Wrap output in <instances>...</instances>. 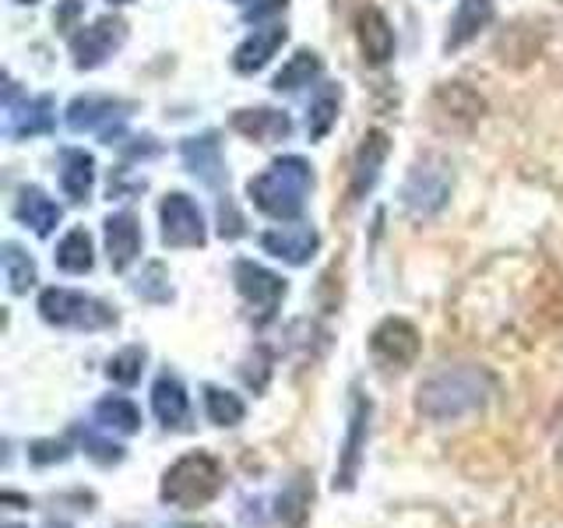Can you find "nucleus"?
<instances>
[{
    "instance_id": "nucleus-20",
    "label": "nucleus",
    "mask_w": 563,
    "mask_h": 528,
    "mask_svg": "<svg viewBox=\"0 0 563 528\" xmlns=\"http://www.w3.org/2000/svg\"><path fill=\"white\" fill-rule=\"evenodd\" d=\"M184 163L187 169L198 176L201 184L219 187L225 180V166H222V148L216 134H201V138H187L184 141Z\"/></svg>"
},
{
    "instance_id": "nucleus-39",
    "label": "nucleus",
    "mask_w": 563,
    "mask_h": 528,
    "mask_svg": "<svg viewBox=\"0 0 563 528\" xmlns=\"http://www.w3.org/2000/svg\"><path fill=\"white\" fill-rule=\"evenodd\" d=\"M110 4H131V0H110Z\"/></svg>"
},
{
    "instance_id": "nucleus-25",
    "label": "nucleus",
    "mask_w": 563,
    "mask_h": 528,
    "mask_svg": "<svg viewBox=\"0 0 563 528\" xmlns=\"http://www.w3.org/2000/svg\"><path fill=\"white\" fill-rule=\"evenodd\" d=\"M92 264H96V251H92L88 229H70L57 243V268L67 275H85V272H92Z\"/></svg>"
},
{
    "instance_id": "nucleus-4",
    "label": "nucleus",
    "mask_w": 563,
    "mask_h": 528,
    "mask_svg": "<svg viewBox=\"0 0 563 528\" xmlns=\"http://www.w3.org/2000/svg\"><path fill=\"white\" fill-rule=\"evenodd\" d=\"M40 314L46 324L57 328H78V331H99L117 324V314L96 296H85L75 289H43Z\"/></svg>"
},
{
    "instance_id": "nucleus-27",
    "label": "nucleus",
    "mask_w": 563,
    "mask_h": 528,
    "mask_svg": "<svg viewBox=\"0 0 563 528\" xmlns=\"http://www.w3.org/2000/svg\"><path fill=\"white\" fill-rule=\"evenodd\" d=\"M339 102H342L339 85H321V88H317V96L310 99V113H307V134H310V141H321L334 128V120H339Z\"/></svg>"
},
{
    "instance_id": "nucleus-29",
    "label": "nucleus",
    "mask_w": 563,
    "mask_h": 528,
    "mask_svg": "<svg viewBox=\"0 0 563 528\" xmlns=\"http://www.w3.org/2000/svg\"><path fill=\"white\" fill-rule=\"evenodd\" d=\"M205 413H208L211 422H216V427H240L243 416H246V405H243L240 395L225 392V387L208 384L205 387Z\"/></svg>"
},
{
    "instance_id": "nucleus-6",
    "label": "nucleus",
    "mask_w": 563,
    "mask_h": 528,
    "mask_svg": "<svg viewBox=\"0 0 563 528\" xmlns=\"http://www.w3.org/2000/svg\"><path fill=\"white\" fill-rule=\"evenodd\" d=\"M233 282H236V293L257 310V321H272L275 310L282 307V299H286L289 286L286 278L268 272L264 264H254V261H236L233 264Z\"/></svg>"
},
{
    "instance_id": "nucleus-9",
    "label": "nucleus",
    "mask_w": 563,
    "mask_h": 528,
    "mask_svg": "<svg viewBox=\"0 0 563 528\" xmlns=\"http://www.w3.org/2000/svg\"><path fill=\"white\" fill-rule=\"evenodd\" d=\"M419 331L405 317H387L374 331H369V352L380 366H409L419 356Z\"/></svg>"
},
{
    "instance_id": "nucleus-28",
    "label": "nucleus",
    "mask_w": 563,
    "mask_h": 528,
    "mask_svg": "<svg viewBox=\"0 0 563 528\" xmlns=\"http://www.w3.org/2000/svg\"><path fill=\"white\" fill-rule=\"evenodd\" d=\"M317 75H321V57H317L313 50H296L289 57V64L275 75L272 88L275 92H296V88L310 85Z\"/></svg>"
},
{
    "instance_id": "nucleus-32",
    "label": "nucleus",
    "mask_w": 563,
    "mask_h": 528,
    "mask_svg": "<svg viewBox=\"0 0 563 528\" xmlns=\"http://www.w3.org/2000/svg\"><path fill=\"white\" fill-rule=\"evenodd\" d=\"M78 440H81L85 454L92 458V462L106 465V469H110V465H120V462H123V454H128L120 444H113V440L99 437L96 430H81V427H78Z\"/></svg>"
},
{
    "instance_id": "nucleus-26",
    "label": "nucleus",
    "mask_w": 563,
    "mask_h": 528,
    "mask_svg": "<svg viewBox=\"0 0 563 528\" xmlns=\"http://www.w3.org/2000/svg\"><path fill=\"white\" fill-rule=\"evenodd\" d=\"M96 422L102 430H117V433H137L141 430V409L123 395H106L96 405Z\"/></svg>"
},
{
    "instance_id": "nucleus-17",
    "label": "nucleus",
    "mask_w": 563,
    "mask_h": 528,
    "mask_svg": "<svg viewBox=\"0 0 563 528\" xmlns=\"http://www.w3.org/2000/svg\"><path fill=\"white\" fill-rule=\"evenodd\" d=\"M131 106L120 102V99H110V96H78L75 102L67 106V128L70 131H99L106 123L113 120H123L128 117Z\"/></svg>"
},
{
    "instance_id": "nucleus-15",
    "label": "nucleus",
    "mask_w": 563,
    "mask_h": 528,
    "mask_svg": "<svg viewBox=\"0 0 563 528\" xmlns=\"http://www.w3.org/2000/svg\"><path fill=\"white\" fill-rule=\"evenodd\" d=\"M356 35H360V46H363V57L366 64H387L395 57V29L391 22L384 18L380 8H363L356 18Z\"/></svg>"
},
{
    "instance_id": "nucleus-40",
    "label": "nucleus",
    "mask_w": 563,
    "mask_h": 528,
    "mask_svg": "<svg viewBox=\"0 0 563 528\" xmlns=\"http://www.w3.org/2000/svg\"><path fill=\"white\" fill-rule=\"evenodd\" d=\"M18 4H35V0H18Z\"/></svg>"
},
{
    "instance_id": "nucleus-43",
    "label": "nucleus",
    "mask_w": 563,
    "mask_h": 528,
    "mask_svg": "<svg viewBox=\"0 0 563 528\" xmlns=\"http://www.w3.org/2000/svg\"><path fill=\"white\" fill-rule=\"evenodd\" d=\"M187 528H194V525H187Z\"/></svg>"
},
{
    "instance_id": "nucleus-1",
    "label": "nucleus",
    "mask_w": 563,
    "mask_h": 528,
    "mask_svg": "<svg viewBox=\"0 0 563 528\" xmlns=\"http://www.w3.org/2000/svg\"><path fill=\"white\" fill-rule=\"evenodd\" d=\"M489 387L493 384L486 377V370L479 366H468V363L444 366L419 384L416 409L419 416H427L433 422H454V419L479 413L489 398Z\"/></svg>"
},
{
    "instance_id": "nucleus-11",
    "label": "nucleus",
    "mask_w": 563,
    "mask_h": 528,
    "mask_svg": "<svg viewBox=\"0 0 563 528\" xmlns=\"http://www.w3.org/2000/svg\"><path fill=\"white\" fill-rule=\"evenodd\" d=\"M387 152H391V141H387V134L384 131H366L363 145L356 148V158H352V173H349V198L352 201H360L363 194L377 184Z\"/></svg>"
},
{
    "instance_id": "nucleus-19",
    "label": "nucleus",
    "mask_w": 563,
    "mask_h": 528,
    "mask_svg": "<svg viewBox=\"0 0 563 528\" xmlns=\"http://www.w3.org/2000/svg\"><path fill=\"white\" fill-rule=\"evenodd\" d=\"M233 131L251 141H261V145H275V141H286L292 134V120L278 110H268V106H257V110L233 113Z\"/></svg>"
},
{
    "instance_id": "nucleus-12",
    "label": "nucleus",
    "mask_w": 563,
    "mask_h": 528,
    "mask_svg": "<svg viewBox=\"0 0 563 528\" xmlns=\"http://www.w3.org/2000/svg\"><path fill=\"white\" fill-rule=\"evenodd\" d=\"M317 246H321V237L310 226H282L261 233V251L286 264H307L317 254Z\"/></svg>"
},
{
    "instance_id": "nucleus-24",
    "label": "nucleus",
    "mask_w": 563,
    "mask_h": 528,
    "mask_svg": "<svg viewBox=\"0 0 563 528\" xmlns=\"http://www.w3.org/2000/svg\"><path fill=\"white\" fill-rule=\"evenodd\" d=\"M96 184V158L81 148H67L60 155V187L70 201H85Z\"/></svg>"
},
{
    "instance_id": "nucleus-16",
    "label": "nucleus",
    "mask_w": 563,
    "mask_h": 528,
    "mask_svg": "<svg viewBox=\"0 0 563 528\" xmlns=\"http://www.w3.org/2000/svg\"><path fill=\"white\" fill-rule=\"evenodd\" d=\"M49 128H53V99L49 96L8 99V117H4V134L8 138L46 134Z\"/></svg>"
},
{
    "instance_id": "nucleus-5",
    "label": "nucleus",
    "mask_w": 563,
    "mask_h": 528,
    "mask_svg": "<svg viewBox=\"0 0 563 528\" xmlns=\"http://www.w3.org/2000/svg\"><path fill=\"white\" fill-rule=\"evenodd\" d=\"M451 198V169L444 158L427 155L422 163L412 166L409 180L401 187V201L416 219H430Z\"/></svg>"
},
{
    "instance_id": "nucleus-37",
    "label": "nucleus",
    "mask_w": 563,
    "mask_h": 528,
    "mask_svg": "<svg viewBox=\"0 0 563 528\" xmlns=\"http://www.w3.org/2000/svg\"><path fill=\"white\" fill-rule=\"evenodd\" d=\"M286 8V0H261V4H254V8H246V18H264V14H275V11H282Z\"/></svg>"
},
{
    "instance_id": "nucleus-36",
    "label": "nucleus",
    "mask_w": 563,
    "mask_h": 528,
    "mask_svg": "<svg viewBox=\"0 0 563 528\" xmlns=\"http://www.w3.org/2000/svg\"><path fill=\"white\" fill-rule=\"evenodd\" d=\"M81 4H85V0H64V8H60L57 14H53V22H57V29H70V25H75V18H78Z\"/></svg>"
},
{
    "instance_id": "nucleus-21",
    "label": "nucleus",
    "mask_w": 563,
    "mask_h": 528,
    "mask_svg": "<svg viewBox=\"0 0 563 528\" xmlns=\"http://www.w3.org/2000/svg\"><path fill=\"white\" fill-rule=\"evenodd\" d=\"M310 501H313V480L307 472H296L292 480L282 486L275 497V518L282 528H303L310 515Z\"/></svg>"
},
{
    "instance_id": "nucleus-13",
    "label": "nucleus",
    "mask_w": 563,
    "mask_h": 528,
    "mask_svg": "<svg viewBox=\"0 0 563 528\" xmlns=\"http://www.w3.org/2000/svg\"><path fill=\"white\" fill-rule=\"evenodd\" d=\"M106 226V254H110L113 272H128L141 254V226L131 211H117L102 222Z\"/></svg>"
},
{
    "instance_id": "nucleus-14",
    "label": "nucleus",
    "mask_w": 563,
    "mask_h": 528,
    "mask_svg": "<svg viewBox=\"0 0 563 528\" xmlns=\"http://www.w3.org/2000/svg\"><path fill=\"white\" fill-rule=\"evenodd\" d=\"M152 413L166 430H187L190 427V398L187 387L173 374H163L152 384Z\"/></svg>"
},
{
    "instance_id": "nucleus-35",
    "label": "nucleus",
    "mask_w": 563,
    "mask_h": 528,
    "mask_svg": "<svg viewBox=\"0 0 563 528\" xmlns=\"http://www.w3.org/2000/svg\"><path fill=\"white\" fill-rule=\"evenodd\" d=\"M219 233H222V240H236L243 233V219L236 216L233 201H222L219 205Z\"/></svg>"
},
{
    "instance_id": "nucleus-30",
    "label": "nucleus",
    "mask_w": 563,
    "mask_h": 528,
    "mask_svg": "<svg viewBox=\"0 0 563 528\" xmlns=\"http://www.w3.org/2000/svg\"><path fill=\"white\" fill-rule=\"evenodd\" d=\"M0 261H4V278H8V289L14 296H22L35 286V261L18 243H4Z\"/></svg>"
},
{
    "instance_id": "nucleus-7",
    "label": "nucleus",
    "mask_w": 563,
    "mask_h": 528,
    "mask_svg": "<svg viewBox=\"0 0 563 528\" xmlns=\"http://www.w3.org/2000/svg\"><path fill=\"white\" fill-rule=\"evenodd\" d=\"M352 416H349V430H345V444L339 451V465H334V480L331 486L339 493L356 490L360 469H363V451H366V437H369V398L352 392Z\"/></svg>"
},
{
    "instance_id": "nucleus-10",
    "label": "nucleus",
    "mask_w": 563,
    "mask_h": 528,
    "mask_svg": "<svg viewBox=\"0 0 563 528\" xmlns=\"http://www.w3.org/2000/svg\"><path fill=\"white\" fill-rule=\"evenodd\" d=\"M123 35H128V25H123L120 18H99L96 25L81 29L75 40H70L75 67H81V70L99 67L106 57H113V50L123 43Z\"/></svg>"
},
{
    "instance_id": "nucleus-41",
    "label": "nucleus",
    "mask_w": 563,
    "mask_h": 528,
    "mask_svg": "<svg viewBox=\"0 0 563 528\" xmlns=\"http://www.w3.org/2000/svg\"><path fill=\"white\" fill-rule=\"evenodd\" d=\"M4 528H25V525H4Z\"/></svg>"
},
{
    "instance_id": "nucleus-42",
    "label": "nucleus",
    "mask_w": 563,
    "mask_h": 528,
    "mask_svg": "<svg viewBox=\"0 0 563 528\" xmlns=\"http://www.w3.org/2000/svg\"><path fill=\"white\" fill-rule=\"evenodd\" d=\"M240 4H246V0H240Z\"/></svg>"
},
{
    "instance_id": "nucleus-34",
    "label": "nucleus",
    "mask_w": 563,
    "mask_h": 528,
    "mask_svg": "<svg viewBox=\"0 0 563 528\" xmlns=\"http://www.w3.org/2000/svg\"><path fill=\"white\" fill-rule=\"evenodd\" d=\"M29 458H32V465L67 462V458H70V448L64 444V440H35V444H29Z\"/></svg>"
},
{
    "instance_id": "nucleus-8",
    "label": "nucleus",
    "mask_w": 563,
    "mask_h": 528,
    "mask_svg": "<svg viewBox=\"0 0 563 528\" xmlns=\"http://www.w3.org/2000/svg\"><path fill=\"white\" fill-rule=\"evenodd\" d=\"M158 219H163V243L166 246H201L205 243V216L187 194L173 190L158 205Z\"/></svg>"
},
{
    "instance_id": "nucleus-18",
    "label": "nucleus",
    "mask_w": 563,
    "mask_h": 528,
    "mask_svg": "<svg viewBox=\"0 0 563 528\" xmlns=\"http://www.w3.org/2000/svg\"><path fill=\"white\" fill-rule=\"evenodd\" d=\"M289 40V29L286 25H268V29H257L254 35H246V40L236 46L233 53V67L240 75H254L264 64H268L275 53L282 50V43Z\"/></svg>"
},
{
    "instance_id": "nucleus-31",
    "label": "nucleus",
    "mask_w": 563,
    "mask_h": 528,
    "mask_svg": "<svg viewBox=\"0 0 563 528\" xmlns=\"http://www.w3.org/2000/svg\"><path fill=\"white\" fill-rule=\"evenodd\" d=\"M141 370H145V349L141 345H128L120 349L117 356L106 363V377L120 387H134L141 381Z\"/></svg>"
},
{
    "instance_id": "nucleus-3",
    "label": "nucleus",
    "mask_w": 563,
    "mask_h": 528,
    "mask_svg": "<svg viewBox=\"0 0 563 528\" xmlns=\"http://www.w3.org/2000/svg\"><path fill=\"white\" fill-rule=\"evenodd\" d=\"M222 483H225V472L216 458L205 451H194V454L176 458V462L166 469L163 486H158V501L169 507L194 510V507H205L216 501L222 493Z\"/></svg>"
},
{
    "instance_id": "nucleus-23",
    "label": "nucleus",
    "mask_w": 563,
    "mask_h": 528,
    "mask_svg": "<svg viewBox=\"0 0 563 528\" xmlns=\"http://www.w3.org/2000/svg\"><path fill=\"white\" fill-rule=\"evenodd\" d=\"M14 216L22 219L35 237H49L60 226V205L49 201L40 187H22L14 205Z\"/></svg>"
},
{
    "instance_id": "nucleus-2",
    "label": "nucleus",
    "mask_w": 563,
    "mask_h": 528,
    "mask_svg": "<svg viewBox=\"0 0 563 528\" xmlns=\"http://www.w3.org/2000/svg\"><path fill=\"white\" fill-rule=\"evenodd\" d=\"M310 187H313V173L307 158L286 155V158H275L264 173H257L254 180L246 184V194H251L254 205L268 219L289 222L303 211Z\"/></svg>"
},
{
    "instance_id": "nucleus-22",
    "label": "nucleus",
    "mask_w": 563,
    "mask_h": 528,
    "mask_svg": "<svg viewBox=\"0 0 563 528\" xmlns=\"http://www.w3.org/2000/svg\"><path fill=\"white\" fill-rule=\"evenodd\" d=\"M489 22H493V0H462L451 18V32H448L444 50L454 53V50L468 46Z\"/></svg>"
},
{
    "instance_id": "nucleus-38",
    "label": "nucleus",
    "mask_w": 563,
    "mask_h": 528,
    "mask_svg": "<svg viewBox=\"0 0 563 528\" xmlns=\"http://www.w3.org/2000/svg\"><path fill=\"white\" fill-rule=\"evenodd\" d=\"M46 528H67V525H64V521H49Z\"/></svg>"
},
{
    "instance_id": "nucleus-33",
    "label": "nucleus",
    "mask_w": 563,
    "mask_h": 528,
    "mask_svg": "<svg viewBox=\"0 0 563 528\" xmlns=\"http://www.w3.org/2000/svg\"><path fill=\"white\" fill-rule=\"evenodd\" d=\"M137 296H145V299H152V304H166L169 299V275H166V268L158 261H152L145 272H141V278H137Z\"/></svg>"
}]
</instances>
